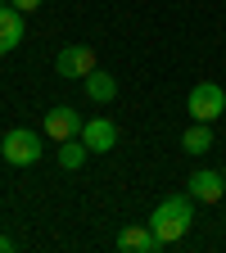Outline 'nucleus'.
I'll return each instance as SVG.
<instances>
[{"label": "nucleus", "instance_id": "0eeeda50", "mask_svg": "<svg viewBox=\"0 0 226 253\" xmlns=\"http://www.w3.org/2000/svg\"><path fill=\"white\" fill-rule=\"evenodd\" d=\"M45 136H54V140H73V136H82V118H77L68 104L50 109V113H45Z\"/></svg>", "mask_w": 226, "mask_h": 253}, {"label": "nucleus", "instance_id": "f3484780", "mask_svg": "<svg viewBox=\"0 0 226 253\" xmlns=\"http://www.w3.org/2000/svg\"><path fill=\"white\" fill-rule=\"evenodd\" d=\"M0 5H5V0H0Z\"/></svg>", "mask_w": 226, "mask_h": 253}, {"label": "nucleus", "instance_id": "39448f33", "mask_svg": "<svg viewBox=\"0 0 226 253\" xmlns=\"http://www.w3.org/2000/svg\"><path fill=\"white\" fill-rule=\"evenodd\" d=\"M82 140H86L90 154H109L118 145V126L109 118H90V122H82Z\"/></svg>", "mask_w": 226, "mask_h": 253}, {"label": "nucleus", "instance_id": "7ed1b4c3", "mask_svg": "<svg viewBox=\"0 0 226 253\" xmlns=\"http://www.w3.org/2000/svg\"><path fill=\"white\" fill-rule=\"evenodd\" d=\"M0 154H5V163H14V168H32L41 158V136L37 131H5V140H0Z\"/></svg>", "mask_w": 226, "mask_h": 253}, {"label": "nucleus", "instance_id": "9b49d317", "mask_svg": "<svg viewBox=\"0 0 226 253\" xmlns=\"http://www.w3.org/2000/svg\"><path fill=\"white\" fill-rule=\"evenodd\" d=\"M181 149H185V154H208V149H213V131H208V122H195V126H185V136H181Z\"/></svg>", "mask_w": 226, "mask_h": 253}, {"label": "nucleus", "instance_id": "423d86ee", "mask_svg": "<svg viewBox=\"0 0 226 253\" xmlns=\"http://www.w3.org/2000/svg\"><path fill=\"white\" fill-rule=\"evenodd\" d=\"M54 68H59V77H86L95 68V50L90 45H68V50H59Z\"/></svg>", "mask_w": 226, "mask_h": 253}, {"label": "nucleus", "instance_id": "9d476101", "mask_svg": "<svg viewBox=\"0 0 226 253\" xmlns=\"http://www.w3.org/2000/svg\"><path fill=\"white\" fill-rule=\"evenodd\" d=\"M86 95H90L95 104H109L113 95H118V82H113L109 73H100V68H90V73H86Z\"/></svg>", "mask_w": 226, "mask_h": 253}, {"label": "nucleus", "instance_id": "1a4fd4ad", "mask_svg": "<svg viewBox=\"0 0 226 253\" xmlns=\"http://www.w3.org/2000/svg\"><path fill=\"white\" fill-rule=\"evenodd\" d=\"M18 41H23V9L0 5V54H9Z\"/></svg>", "mask_w": 226, "mask_h": 253}, {"label": "nucleus", "instance_id": "20e7f679", "mask_svg": "<svg viewBox=\"0 0 226 253\" xmlns=\"http://www.w3.org/2000/svg\"><path fill=\"white\" fill-rule=\"evenodd\" d=\"M185 195L199 199V204H222V195H226V176L204 168V172H195V176L185 181Z\"/></svg>", "mask_w": 226, "mask_h": 253}, {"label": "nucleus", "instance_id": "dca6fc26", "mask_svg": "<svg viewBox=\"0 0 226 253\" xmlns=\"http://www.w3.org/2000/svg\"><path fill=\"white\" fill-rule=\"evenodd\" d=\"M222 176H226V168H222Z\"/></svg>", "mask_w": 226, "mask_h": 253}, {"label": "nucleus", "instance_id": "f03ea898", "mask_svg": "<svg viewBox=\"0 0 226 253\" xmlns=\"http://www.w3.org/2000/svg\"><path fill=\"white\" fill-rule=\"evenodd\" d=\"M185 109H190V118H195V122H213V118L226 113V90H222L217 82H199L195 90H190Z\"/></svg>", "mask_w": 226, "mask_h": 253}, {"label": "nucleus", "instance_id": "f257e3e1", "mask_svg": "<svg viewBox=\"0 0 226 253\" xmlns=\"http://www.w3.org/2000/svg\"><path fill=\"white\" fill-rule=\"evenodd\" d=\"M190 221H195V199L190 195H172V199H163L149 212V226H154V235L163 244H177L190 231Z\"/></svg>", "mask_w": 226, "mask_h": 253}, {"label": "nucleus", "instance_id": "ddd939ff", "mask_svg": "<svg viewBox=\"0 0 226 253\" xmlns=\"http://www.w3.org/2000/svg\"><path fill=\"white\" fill-rule=\"evenodd\" d=\"M9 5H18L23 14H32V9H41V0H9Z\"/></svg>", "mask_w": 226, "mask_h": 253}, {"label": "nucleus", "instance_id": "4468645a", "mask_svg": "<svg viewBox=\"0 0 226 253\" xmlns=\"http://www.w3.org/2000/svg\"><path fill=\"white\" fill-rule=\"evenodd\" d=\"M9 249H14V240H9V235H0V253H9Z\"/></svg>", "mask_w": 226, "mask_h": 253}, {"label": "nucleus", "instance_id": "2eb2a0df", "mask_svg": "<svg viewBox=\"0 0 226 253\" xmlns=\"http://www.w3.org/2000/svg\"><path fill=\"white\" fill-rule=\"evenodd\" d=\"M222 204H226V195H222Z\"/></svg>", "mask_w": 226, "mask_h": 253}, {"label": "nucleus", "instance_id": "f8f14e48", "mask_svg": "<svg viewBox=\"0 0 226 253\" xmlns=\"http://www.w3.org/2000/svg\"><path fill=\"white\" fill-rule=\"evenodd\" d=\"M86 140H59V168H68V172H77L82 163H86Z\"/></svg>", "mask_w": 226, "mask_h": 253}, {"label": "nucleus", "instance_id": "6e6552de", "mask_svg": "<svg viewBox=\"0 0 226 253\" xmlns=\"http://www.w3.org/2000/svg\"><path fill=\"white\" fill-rule=\"evenodd\" d=\"M118 249L122 253H154V249H163V240L154 235V226H127L118 235Z\"/></svg>", "mask_w": 226, "mask_h": 253}]
</instances>
